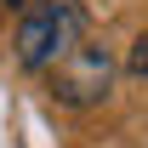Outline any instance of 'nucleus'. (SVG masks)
<instances>
[{
	"mask_svg": "<svg viewBox=\"0 0 148 148\" xmlns=\"http://www.w3.org/2000/svg\"><path fill=\"white\" fill-rule=\"evenodd\" d=\"M80 40H86V6L80 0H23L12 51L29 74H46L51 63H63Z\"/></svg>",
	"mask_w": 148,
	"mask_h": 148,
	"instance_id": "f257e3e1",
	"label": "nucleus"
},
{
	"mask_svg": "<svg viewBox=\"0 0 148 148\" xmlns=\"http://www.w3.org/2000/svg\"><path fill=\"white\" fill-rule=\"evenodd\" d=\"M46 86H51V97L63 103V108H91V103H103L108 86H114V57H108V46L80 40L63 63L46 69Z\"/></svg>",
	"mask_w": 148,
	"mask_h": 148,
	"instance_id": "f03ea898",
	"label": "nucleus"
},
{
	"mask_svg": "<svg viewBox=\"0 0 148 148\" xmlns=\"http://www.w3.org/2000/svg\"><path fill=\"white\" fill-rule=\"evenodd\" d=\"M125 69L137 74V80H148V34H137V46H131V57H125Z\"/></svg>",
	"mask_w": 148,
	"mask_h": 148,
	"instance_id": "7ed1b4c3",
	"label": "nucleus"
}]
</instances>
